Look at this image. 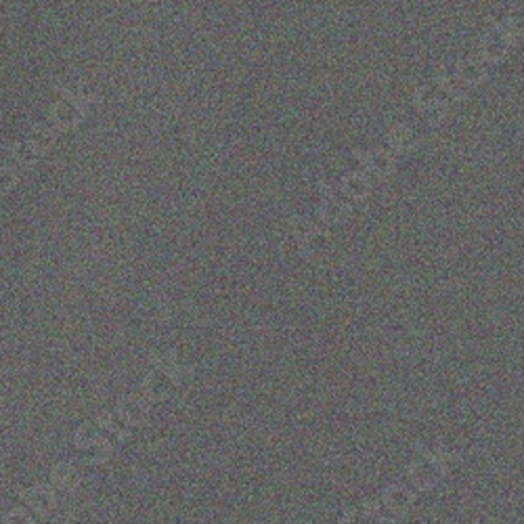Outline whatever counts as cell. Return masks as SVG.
Returning a JSON list of instances; mask_svg holds the SVG:
<instances>
[{"instance_id": "cell-1", "label": "cell", "mask_w": 524, "mask_h": 524, "mask_svg": "<svg viewBox=\"0 0 524 524\" xmlns=\"http://www.w3.org/2000/svg\"><path fill=\"white\" fill-rule=\"evenodd\" d=\"M510 46H512V38L501 28L491 30L481 40V53L487 61H501L508 55Z\"/></svg>"}, {"instance_id": "cell-2", "label": "cell", "mask_w": 524, "mask_h": 524, "mask_svg": "<svg viewBox=\"0 0 524 524\" xmlns=\"http://www.w3.org/2000/svg\"><path fill=\"white\" fill-rule=\"evenodd\" d=\"M441 472H443V470H441L439 461H434V459H430V457H421V459H417L415 466H413L412 478L417 487L430 488L439 483Z\"/></svg>"}, {"instance_id": "cell-3", "label": "cell", "mask_w": 524, "mask_h": 524, "mask_svg": "<svg viewBox=\"0 0 524 524\" xmlns=\"http://www.w3.org/2000/svg\"><path fill=\"white\" fill-rule=\"evenodd\" d=\"M447 90L445 86L441 84H424L417 88L415 93V103L421 108V110H428V108H434V105H445L447 101Z\"/></svg>"}, {"instance_id": "cell-4", "label": "cell", "mask_w": 524, "mask_h": 524, "mask_svg": "<svg viewBox=\"0 0 524 524\" xmlns=\"http://www.w3.org/2000/svg\"><path fill=\"white\" fill-rule=\"evenodd\" d=\"M145 390H147V397L153 399V401H164L174 390V382L166 372H153L147 377Z\"/></svg>"}, {"instance_id": "cell-5", "label": "cell", "mask_w": 524, "mask_h": 524, "mask_svg": "<svg viewBox=\"0 0 524 524\" xmlns=\"http://www.w3.org/2000/svg\"><path fill=\"white\" fill-rule=\"evenodd\" d=\"M363 166L375 177H388L392 172V157L382 150H372L363 155Z\"/></svg>"}, {"instance_id": "cell-6", "label": "cell", "mask_w": 524, "mask_h": 524, "mask_svg": "<svg viewBox=\"0 0 524 524\" xmlns=\"http://www.w3.org/2000/svg\"><path fill=\"white\" fill-rule=\"evenodd\" d=\"M485 75H487V70H485L483 61H478V59H466V61L457 63V75L455 78H459L468 86L481 84L485 80Z\"/></svg>"}, {"instance_id": "cell-7", "label": "cell", "mask_w": 524, "mask_h": 524, "mask_svg": "<svg viewBox=\"0 0 524 524\" xmlns=\"http://www.w3.org/2000/svg\"><path fill=\"white\" fill-rule=\"evenodd\" d=\"M342 189H344V193H346L348 197H352V199H363L365 195H370L372 183H370V179H367L365 174L352 172V174H348V177L344 179Z\"/></svg>"}, {"instance_id": "cell-8", "label": "cell", "mask_w": 524, "mask_h": 524, "mask_svg": "<svg viewBox=\"0 0 524 524\" xmlns=\"http://www.w3.org/2000/svg\"><path fill=\"white\" fill-rule=\"evenodd\" d=\"M350 214V208L346 201L342 199H328L323 201L321 206V219L325 223H332V225H337V223H344Z\"/></svg>"}, {"instance_id": "cell-9", "label": "cell", "mask_w": 524, "mask_h": 524, "mask_svg": "<svg viewBox=\"0 0 524 524\" xmlns=\"http://www.w3.org/2000/svg\"><path fill=\"white\" fill-rule=\"evenodd\" d=\"M412 501H413V495L405 487H390L388 491H386V495H384V503H386V508H390V510H392V512H397V514L405 512V510L412 505Z\"/></svg>"}, {"instance_id": "cell-10", "label": "cell", "mask_w": 524, "mask_h": 524, "mask_svg": "<svg viewBox=\"0 0 524 524\" xmlns=\"http://www.w3.org/2000/svg\"><path fill=\"white\" fill-rule=\"evenodd\" d=\"M388 139H390V145L397 151H412L417 145V137L409 126H394Z\"/></svg>"}, {"instance_id": "cell-11", "label": "cell", "mask_w": 524, "mask_h": 524, "mask_svg": "<svg viewBox=\"0 0 524 524\" xmlns=\"http://www.w3.org/2000/svg\"><path fill=\"white\" fill-rule=\"evenodd\" d=\"M328 243H330V237L317 229H310V233L302 237V248H304V252H310V254L323 252L328 248Z\"/></svg>"}, {"instance_id": "cell-12", "label": "cell", "mask_w": 524, "mask_h": 524, "mask_svg": "<svg viewBox=\"0 0 524 524\" xmlns=\"http://www.w3.org/2000/svg\"><path fill=\"white\" fill-rule=\"evenodd\" d=\"M122 412H124L126 421H130V424H141V421H145V419H147V415H150L147 405H145L143 401H139V399H130V401H126V403H124V407H122Z\"/></svg>"}, {"instance_id": "cell-13", "label": "cell", "mask_w": 524, "mask_h": 524, "mask_svg": "<svg viewBox=\"0 0 524 524\" xmlns=\"http://www.w3.org/2000/svg\"><path fill=\"white\" fill-rule=\"evenodd\" d=\"M445 90L451 93L453 97H466L468 95V90H470V86L468 84H463L459 78H453L447 82V86H445Z\"/></svg>"}, {"instance_id": "cell-14", "label": "cell", "mask_w": 524, "mask_h": 524, "mask_svg": "<svg viewBox=\"0 0 524 524\" xmlns=\"http://www.w3.org/2000/svg\"><path fill=\"white\" fill-rule=\"evenodd\" d=\"M445 113H447L445 105H434V108L424 110V115H426V120H428L430 124H439V122H443Z\"/></svg>"}, {"instance_id": "cell-15", "label": "cell", "mask_w": 524, "mask_h": 524, "mask_svg": "<svg viewBox=\"0 0 524 524\" xmlns=\"http://www.w3.org/2000/svg\"><path fill=\"white\" fill-rule=\"evenodd\" d=\"M292 229H294V235L302 239L304 235H308V233H310L313 225H310L306 219H296V221H294V225H292Z\"/></svg>"}]
</instances>
